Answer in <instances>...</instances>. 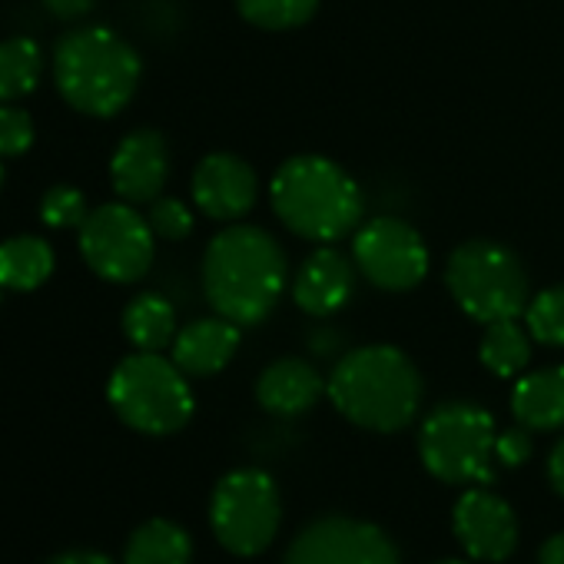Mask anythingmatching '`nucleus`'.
Here are the masks:
<instances>
[{"instance_id": "nucleus-1", "label": "nucleus", "mask_w": 564, "mask_h": 564, "mask_svg": "<svg viewBox=\"0 0 564 564\" xmlns=\"http://www.w3.org/2000/svg\"><path fill=\"white\" fill-rule=\"evenodd\" d=\"M290 259L272 232L249 223H232L216 232L203 252V293L216 316L242 326H259L286 293Z\"/></svg>"}, {"instance_id": "nucleus-2", "label": "nucleus", "mask_w": 564, "mask_h": 564, "mask_svg": "<svg viewBox=\"0 0 564 564\" xmlns=\"http://www.w3.org/2000/svg\"><path fill=\"white\" fill-rule=\"evenodd\" d=\"M326 395L336 412L379 435L402 432L422 409V372L395 346H359L343 356L326 379Z\"/></svg>"}, {"instance_id": "nucleus-3", "label": "nucleus", "mask_w": 564, "mask_h": 564, "mask_svg": "<svg viewBox=\"0 0 564 564\" xmlns=\"http://www.w3.org/2000/svg\"><path fill=\"white\" fill-rule=\"evenodd\" d=\"M272 213L290 232L310 242H336L349 236L366 213L359 183L329 156H290L269 186Z\"/></svg>"}, {"instance_id": "nucleus-4", "label": "nucleus", "mask_w": 564, "mask_h": 564, "mask_svg": "<svg viewBox=\"0 0 564 564\" xmlns=\"http://www.w3.org/2000/svg\"><path fill=\"white\" fill-rule=\"evenodd\" d=\"M140 54L110 28H77L54 47V84L84 117H117L140 87Z\"/></svg>"}, {"instance_id": "nucleus-5", "label": "nucleus", "mask_w": 564, "mask_h": 564, "mask_svg": "<svg viewBox=\"0 0 564 564\" xmlns=\"http://www.w3.org/2000/svg\"><path fill=\"white\" fill-rule=\"evenodd\" d=\"M498 425L488 409L455 399L435 405L419 429V458L442 485H491L495 481Z\"/></svg>"}, {"instance_id": "nucleus-6", "label": "nucleus", "mask_w": 564, "mask_h": 564, "mask_svg": "<svg viewBox=\"0 0 564 564\" xmlns=\"http://www.w3.org/2000/svg\"><path fill=\"white\" fill-rule=\"evenodd\" d=\"M445 286L475 323L518 319L528 310L531 286L521 259L495 239L462 242L445 265Z\"/></svg>"}, {"instance_id": "nucleus-7", "label": "nucleus", "mask_w": 564, "mask_h": 564, "mask_svg": "<svg viewBox=\"0 0 564 564\" xmlns=\"http://www.w3.org/2000/svg\"><path fill=\"white\" fill-rule=\"evenodd\" d=\"M107 399L120 422L143 435H173L196 409L186 372L160 352L127 356L107 382Z\"/></svg>"}, {"instance_id": "nucleus-8", "label": "nucleus", "mask_w": 564, "mask_h": 564, "mask_svg": "<svg viewBox=\"0 0 564 564\" xmlns=\"http://www.w3.org/2000/svg\"><path fill=\"white\" fill-rule=\"evenodd\" d=\"M282 524V495L269 471L232 468L209 495V528L236 557L262 554Z\"/></svg>"}, {"instance_id": "nucleus-9", "label": "nucleus", "mask_w": 564, "mask_h": 564, "mask_svg": "<svg viewBox=\"0 0 564 564\" xmlns=\"http://www.w3.org/2000/svg\"><path fill=\"white\" fill-rule=\"evenodd\" d=\"M80 256L107 282L127 286L150 272L156 256V232L133 203H104L90 209L80 226Z\"/></svg>"}, {"instance_id": "nucleus-10", "label": "nucleus", "mask_w": 564, "mask_h": 564, "mask_svg": "<svg viewBox=\"0 0 564 564\" xmlns=\"http://www.w3.org/2000/svg\"><path fill=\"white\" fill-rule=\"evenodd\" d=\"M279 564H402V554L376 521L319 514L296 531Z\"/></svg>"}, {"instance_id": "nucleus-11", "label": "nucleus", "mask_w": 564, "mask_h": 564, "mask_svg": "<svg viewBox=\"0 0 564 564\" xmlns=\"http://www.w3.org/2000/svg\"><path fill=\"white\" fill-rule=\"evenodd\" d=\"M352 262L386 293H409L429 272V246L422 232L399 216H376L352 239Z\"/></svg>"}, {"instance_id": "nucleus-12", "label": "nucleus", "mask_w": 564, "mask_h": 564, "mask_svg": "<svg viewBox=\"0 0 564 564\" xmlns=\"http://www.w3.org/2000/svg\"><path fill=\"white\" fill-rule=\"evenodd\" d=\"M452 531L471 561L498 564L518 547V514L488 485H471L452 508Z\"/></svg>"}, {"instance_id": "nucleus-13", "label": "nucleus", "mask_w": 564, "mask_h": 564, "mask_svg": "<svg viewBox=\"0 0 564 564\" xmlns=\"http://www.w3.org/2000/svg\"><path fill=\"white\" fill-rule=\"evenodd\" d=\"M259 196L256 170L236 153H209L193 170V203L216 223L242 219Z\"/></svg>"}, {"instance_id": "nucleus-14", "label": "nucleus", "mask_w": 564, "mask_h": 564, "mask_svg": "<svg viewBox=\"0 0 564 564\" xmlns=\"http://www.w3.org/2000/svg\"><path fill=\"white\" fill-rule=\"evenodd\" d=\"M170 180V143L160 130H133L110 160V183L123 203L160 199Z\"/></svg>"}, {"instance_id": "nucleus-15", "label": "nucleus", "mask_w": 564, "mask_h": 564, "mask_svg": "<svg viewBox=\"0 0 564 564\" xmlns=\"http://www.w3.org/2000/svg\"><path fill=\"white\" fill-rule=\"evenodd\" d=\"M356 290V262L336 246H319L296 272L293 300L306 316L326 319L339 313Z\"/></svg>"}, {"instance_id": "nucleus-16", "label": "nucleus", "mask_w": 564, "mask_h": 564, "mask_svg": "<svg viewBox=\"0 0 564 564\" xmlns=\"http://www.w3.org/2000/svg\"><path fill=\"white\" fill-rule=\"evenodd\" d=\"M326 395V379L319 369L306 359L286 356L275 359L259 372L256 382V402L262 412L279 415V419H296L316 409V402Z\"/></svg>"}, {"instance_id": "nucleus-17", "label": "nucleus", "mask_w": 564, "mask_h": 564, "mask_svg": "<svg viewBox=\"0 0 564 564\" xmlns=\"http://www.w3.org/2000/svg\"><path fill=\"white\" fill-rule=\"evenodd\" d=\"M236 349H239V326L223 316H209V319H196L176 333L173 362L186 376L206 379V376L223 372L232 362Z\"/></svg>"}, {"instance_id": "nucleus-18", "label": "nucleus", "mask_w": 564, "mask_h": 564, "mask_svg": "<svg viewBox=\"0 0 564 564\" xmlns=\"http://www.w3.org/2000/svg\"><path fill=\"white\" fill-rule=\"evenodd\" d=\"M511 415L531 432L564 429V366L524 372L511 389Z\"/></svg>"}, {"instance_id": "nucleus-19", "label": "nucleus", "mask_w": 564, "mask_h": 564, "mask_svg": "<svg viewBox=\"0 0 564 564\" xmlns=\"http://www.w3.org/2000/svg\"><path fill=\"white\" fill-rule=\"evenodd\" d=\"M57 256L44 236H11L0 242V286L34 293L54 275Z\"/></svg>"}, {"instance_id": "nucleus-20", "label": "nucleus", "mask_w": 564, "mask_h": 564, "mask_svg": "<svg viewBox=\"0 0 564 564\" xmlns=\"http://www.w3.org/2000/svg\"><path fill=\"white\" fill-rule=\"evenodd\" d=\"M123 336L137 352H160L176 339V310L160 293H140L123 310Z\"/></svg>"}, {"instance_id": "nucleus-21", "label": "nucleus", "mask_w": 564, "mask_h": 564, "mask_svg": "<svg viewBox=\"0 0 564 564\" xmlns=\"http://www.w3.org/2000/svg\"><path fill=\"white\" fill-rule=\"evenodd\" d=\"M189 561H193V538L183 524L170 518L143 521L123 547V564H189Z\"/></svg>"}, {"instance_id": "nucleus-22", "label": "nucleus", "mask_w": 564, "mask_h": 564, "mask_svg": "<svg viewBox=\"0 0 564 564\" xmlns=\"http://www.w3.org/2000/svg\"><path fill=\"white\" fill-rule=\"evenodd\" d=\"M478 359L495 379L521 376L528 369V362H531V333H528V326H518V319L488 323L485 333H481Z\"/></svg>"}, {"instance_id": "nucleus-23", "label": "nucleus", "mask_w": 564, "mask_h": 564, "mask_svg": "<svg viewBox=\"0 0 564 564\" xmlns=\"http://www.w3.org/2000/svg\"><path fill=\"white\" fill-rule=\"evenodd\" d=\"M44 77V54L31 37L0 41V104H18L34 94Z\"/></svg>"}, {"instance_id": "nucleus-24", "label": "nucleus", "mask_w": 564, "mask_h": 564, "mask_svg": "<svg viewBox=\"0 0 564 564\" xmlns=\"http://www.w3.org/2000/svg\"><path fill=\"white\" fill-rule=\"evenodd\" d=\"M236 11L259 31H296L316 18L319 0H236Z\"/></svg>"}, {"instance_id": "nucleus-25", "label": "nucleus", "mask_w": 564, "mask_h": 564, "mask_svg": "<svg viewBox=\"0 0 564 564\" xmlns=\"http://www.w3.org/2000/svg\"><path fill=\"white\" fill-rule=\"evenodd\" d=\"M524 326L538 346H564V286H547L528 300Z\"/></svg>"}, {"instance_id": "nucleus-26", "label": "nucleus", "mask_w": 564, "mask_h": 564, "mask_svg": "<svg viewBox=\"0 0 564 564\" xmlns=\"http://www.w3.org/2000/svg\"><path fill=\"white\" fill-rule=\"evenodd\" d=\"M87 216H90V206H87V196L77 186L61 183V186L47 189L44 199H41V219L51 229H80Z\"/></svg>"}, {"instance_id": "nucleus-27", "label": "nucleus", "mask_w": 564, "mask_h": 564, "mask_svg": "<svg viewBox=\"0 0 564 564\" xmlns=\"http://www.w3.org/2000/svg\"><path fill=\"white\" fill-rule=\"evenodd\" d=\"M150 229L156 232V239L166 242H180L193 232V213L183 199L176 196H160L150 203Z\"/></svg>"}, {"instance_id": "nucleus-28", "label": "nucleus", "mask_w": 564, "mask_h": 564, "mask_svg": "<svg viewBox=\"0 0 564 564\" xmlns=\"http://www.w3.org/2000/svg\"><path fill=\"white\" fill-rule=\"evenodd\" d=\"M34 143V120L14 104H0V160L21 156Z\"/></svg>"}, {"instance_id": "nucleus-29", "label": "nucleus", "mask_w": 564, "mask_h": 564, "mask_svg": "<svg viewBox=\"0 0 564 564\" xmlns=\"http://www.w3.org/2000/svg\"><path fill=\"white\" fill-rule=\"evenodd\" d=\"M531 452H534V442H531V429L524 425L505 429L495 438V458L501 468H521L531 458Z\"/></svg>"}, {"instance_id": "nucleus-30", "label": "nucleus", "mask_w": 564, "mask_h": 564, "mask_svg": "<svg viewBox=\"0 0 564 564\" xmlns=\"http://www.w3.org/2000/svg\"><path fill=\"white\" fill-rule=\"evenodd\" d=\"M97 0H44V8L57 18V21H77L84 14L94 11Z\"/></svg>"}, {"instance_id": "nucleus-31", "label": "nucleus", "mask_w": 564, "mask_h": 564, "mask_svg": "<svg viewBox=\"0 0 564 564\" xmlns=\"http://www.w3.org/2000/svg\"><path fill=\"white\" fill-rule=\"evenodd\" d=\"M547 481L551 488L564 498V435L554 442L551 455H547Z\"/></svg>"}, {"instance_id": "nucleus-32", "label": "nucleus", "mask_w": 564, "mask_h": 564, "mask_svg": "<svg viewBox=\"0 0 564 564\" xmlns=\"http://www.w3.org/2000/svg\"><path fill=\"white\" fill-rule=\"evenodd\" d=\"M47 564H117V561L100 551H67V554L51 557Z\"/></svg>"}, {"instance_id": "nucleus-33", "label": "nucleus", "mask_w": 564, "mask_h": 564, "mask_svg": "<svg viewBox=\"0 0 564 564\" xmlns=\"http://www.w3.org/2000/svg\"><path fill=\"white\" fill-rule=\"evenodd\" d=\"M538 564H564V531L551 534L541 551H538Z\"/></svg>"}, {"instance_id": "nucleus-34", "label": "nucleus", "mask_w": 564, "mask_h": 564, "mask_svg": "<svg viewBox=\"0 0 564 564\" xmlns=\"http://www.w3.org/2000/svg\"><path fill=\"white\" fill-rule=\"evenodd\" d=\"M435 564H471V561H462V557H445V561H435Z\"/></svg>"}, {"instance_id": "nucleus-35", "label": "nucleus", "mask_w": 564, "mask_h": 564, "mask_svg": "<svg viewBox=\"0 0 564 564\" xmlns=\"http://www.w3.org/2000/svg\"><path fill=\"white\" fill-rule=\"evenodd\" d=\"M0 189H4V166H0Z\"/></svg>"}, {"instance_id": "nucleus-36", "label": "nucleus", "mask_w": 564, "mask_h": 564, "mask_svg": "<svg viewBox=\"0 0 564 564\" xmlns=\"http://www.w3.org/2000/svg\"><path fill=\"white\" fill-rule=\"evenodd\" d=\"M0 290H4V286H0Z\"/></svg>"}]
</instances>
